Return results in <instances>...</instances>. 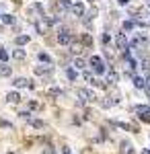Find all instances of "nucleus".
<instances>
[{
    "label": "nucleus",
    "instance_id": "nucleus-13",
    "mask_svg": "<svg viewBox=\"0 0 150 154\" xmlns=\"http://www.w3.org/2000/svg\"><path fill=\"white\" fill-rule=\"evenodd\" d=\"M11 56H12L14 60H25V58H27V54H25V49H14V51H12Z\"/></svg>",
    "mask_w": 150,
    "mask_h": 154
},
{
    "label": "nucleus",
    "instance_id": "nucleus-21",
    "mask_svg": "<svg viewBox=\"0 0 150 154\" xmlns=\"http://www.w3.org/2000/svg\"><path fill=\"white\" fill-rule=\"evenodd\" d=\"M136 27V23L134 21H123V31H132Z\"/></svg>",
    "mask_w": 150,
    "mask_h": 154
},
{
    "label": "nucleus",
    "instance_id": "nucleus-6",
    "mask_svg": "<svg viewBox=\"0 0 150 154\" xmlns=\"http://www.w3.org/2000/svg\"><path fill=\"white\" fill-rule=\"evenodd\" d=\"M70 11L74 12L76 17H84V4H82V2H74V4L70 6Z\"/></svg>",
    "mask_w": 150,
    "mask_h": 154
},
{
    "label": "nucleus",
    "instance_id": "nucleus-2",
    "mask_svg": "<svg viewBox=\"0 0 150 154\" xmlns=\"http://www.w3.org/2000/svg\"><path fill=\"white\" fill-rule=\"evenodd\" d=\"M130 45H132V48H146V45H148V35H146V33H136V35L132 37Z\"/></svg>",
    "mask_w": 150,
    "mask_h": 154
},
{
    "label": "nucleus",
    "instance_id": "nucleus-28",
    "mask_svg": "<svg viewBox=\"0 0 150 154\" xmlns=\"http://www.w3.org/2000/svg\"><path fill=\"white\" fill-rule=\"evenodd\" d=\"M82 41H84V43H86V45H91V43H92L91 35H84V37H82Z\"/></svg>",
    "mask_w": 150,
    "mask_h": 154
},
{
    "label": "nucleus",
    "instance_id": "nucleus-12",
    "mask_svg": "<svg viewBox=\"0 0 150 154\" xmlns=\"http://www.w3.org/2000/svg\"><path fill=\"white\" fill-rule=\"evenodd\" d=\"M6 101H8V103H19V101H21V95L12 91V93H8V95H6Z\"/></svg>",
    "mask_w": 150,
    "mask_h": 154
},
{
    "label": "nucleus",
    "instance_id": "nucleus-32",
    "mask_svg": "<svg viewBox=\"0 0 150 154\" xmlns=\"http://www.w3.org/2000/svg\"><path fill=\"white\" fill-rule=\"evenodd\" d=\"M148 8H150V0H148Z\"/></svg>",
    "mask_w": 150,
    "mask_h": 154
},
{
    "label": "nucleus",
    "instance_id": "nucleus-18",
    "mask_svg": "<svg viewBox=\"0 0 150 154\" xmlns=\"http://www.w3.org/2000/svg\"><path fill=\"white\" fill-rule=\"evenodd\" d=\"M66 76H68L70 80H76V78H78V74H76L74 68H66Z\"/></svg>",
    "mask_w": 150,
    "mask_h": 154
},
{
    "label": "nucleus",
    "instance_id": "nucleus-3",
    "mask_svg": "<svg viewBox=\"0 0 150 154\" xmlns=\"http://www.w3.org/2000/svg\"><path fill=\"white\" fill-rule=\"evenodd\" d=\"M136 113L142 121H148L150 123V105H138L136 107Z\"/></svg>",
    "mask_w": 150,
    "mask_h": 154
},
{
    "label": "nucleus",
    "instance_id": "nucleus-24",
    "mask_svg": "<svg viewBox=\"0 0 150 154\" xmlns=\"http://www.w3.org/2000/svg\"><path fill=\"white\" fill-rule=\"evenodd\" d=\"M8 60V51L6 49H0V62H6Z\"/></svg>",
    "mask_w": 150,
    "mask_h": 154
},
{
    "label": "nucleus",
    "instance_id": "nucleus-9",
    "mask_svg": "<svg viewBox=\"0 0 150 154\" xmlns=\"http://www.w3.org/2000/svg\"><path fill=\"white\" fill-rule=\"evenodd\" d=\"M14 86H17V88H23V86H29V88H33V84L29 82V80H27V78H14Z\"/></svg>",
    "mask_w": 150,
    "mask_h": 154
},
{
    "label": "nucleus",
    "instance_id": "nucleus-5",
    "mask_svg": "<svg viewBox=\"0 0 150 154\" xmlns=\"http://www.w3.org/2000/svg\"><path fill=\"white\" fill-rule=\"evenodd\" d=\"M58 41L62 43V45H70V43H72V35H70L68 29H62V31L58 33Z\"/></svg>",
    "mask_w": 150,
    "mask_h": 154
},
{
    "label": "nucleus",
    "instance_id": "nucleus-29",
    "mask_svg": "<svg viewBox=\"0 0 150 154\" xmlns=\"http://www.w3.org/2000/svg\"><path fill=\"white\" fill-rule=\"evenodd\" d=\"M43 154H56V150H54V148H52V146H47L45 150H43Z\"/></svg>",
    "mask_w": 150,
    "mask_h": 154
},
{
    "label": "nucleus",
    "instance_id": "nucleus-27",
    "mask_svg": "<svg viewBox=\"0 0 150 154\" xmlns=\"http://www.w3.org/2000/svg\"><path fill=\"white\" fill-rule=\"evenodd\" d=\"M144 91H146V97H150V76L146 78V88Z\"/></svg>",
    "mask_w": 150,
    "mask_h": 154
},
{
    "label": "nucleus",
    "instance_id": "nucleus-8",
    "mask_svg": "<svg viewBox=\"0 0 150 154\" xmlns=\"http://www.w3.org/2000/svg\"><path fill=\"white\" fill-rule=\"evenodd\" d=\"M132 82H134V86L136 88H146V78H142V76H132Z\"/></svg>",
    "mask_w": 150,
    "mask_h": 154
},
{
    "label": "nucleus",
    "instance_id": "nucleus-23",
    "mask_svg": "<svg viewBox=\"0 0 150 154\" xmlns=\"http://www.w3.org/2000/svg\"><path fill=\"white\" fill-rule=\"evenodd\" d=\"M47 95H52V97H60V95H62V88H49V91H47Z\"/></svg>",
    "mask_w": 150,
    "mask_h": 154
},
{
    "label": "nucleus",
    "instance_id": "nucleus-7",
    "mask_svg": "<svg viewBox=\"0 0 150 154\" xmlns=\"http://www.w3.org/2000/svg\"><path fill=\"white\" fill-rule=\"evenodd\" d=\"M78 97H84L86 101H95V99H97V95H95L92 91H89V88H80V91H78Z\"/></svg>",
    "mask_w": 150,
    "mask_h": 154
},
{
    "label": "nucleus",
    "instance_id": "nucleus-19",
    "mask_svg": "<svg viewBox=\"0 0 150 154\" xmlns=\"http://www.w3.org/2000/svg\"><path fill=\"white\" fill-rule=\"evenodd\" d=\"M31 125L37 128V130H41V128H45V123L41 121V119H31Z\"/></svg>",
    "mask_w": 150,
    "mask_h": 154
},
{
    "label": "nucleus",
    "instance_id": "nucleus-11",
    "mask_svg": "<svg viewBox=\"0 0 150 154\" xmlns=\"http://www.w3.org/2000/svg\"><path fill=\"white\" fill-rule=\"evenodd\" d=\"M29 41H31V35H19L17 39H14L17 45H25V43H29Z\"/></svg>",
    "mask_w": 150,
    "mask_h": 154
},
{
    "label": "nucleus",
    "instance_id": "nucleus-25",
    "mask_svg": "<svg viewBox=\"0 0 150 154\" xmlns=\"http://www.w3.org/2000/svg\"><path fill=\"white\" fill-rule=\"evenodd\" d=\"M82 78L89 80V82H92V74H91V72H82Z\"/></svg>",
    "mask_w": 150,
    "mask_h": 154
},
{
    "label": "nucleus",
    "instance_id": "nucleus-33",
    "mask_svg": "<svg viewBox=\"0 0 150 154\" xmlns=\"http://www.w3.org/2000/svg\"><path fill=\"white\" fill-rule=\"evenodd\" d=\"M0 19H2V14H0Z\"/></svg>",
    "mask_w": 150,
    "mask_h": 154
},
{
    "label": "nucleus",
    "instance_id": "nucleus-1",
    "mask_svg": "<svg viewBox=\"0 0 150 154\" xmlns=\"http://www.w3.org/2000/svg\"><path fill=\"white\" fill-rule=\"evenodd\" d=\"M89 64H91L92 70H95V74H105V72H107V64L103 62L101 56H91Z\"/></svg>",
    "mask_w": 150,
    "mask_h": 154
},
{
    "label": "nucleus",
    "instance_id": "nucleus-10",
    "mask_svg": "<svg viewBox=\"0 0 150 154\" xmlns=\"http://www.w3.org/2000/svg\"><path fill=\"white\" fill-rule=\"evenodd\" d=\"M11 66H8V64H6V62H2V64H0V76H11Z\"/></svg>",
    "mask_w": 150,
    "mask_h": 154
},
{
    "label": "nucleus",
    "instance_id": "nucleus-31",
    "mask_svg": "<svg viewBox=\"0 0 150 154\" xmlns=\"http://www.w3.org/2000/svg\"><path fill=\"white\" fill-rule=\"evenodd\" d=\"M142 154H150V148H146V150H144V152H142Z\"/></svg>",
    "mask_w": 150,
    "mask_h": 154
},
{
    "label": "nucleus",
    "instance_id": "nucleus-22",
    "mask_svg": "<svg viewBox=\"0 0 150 154\" xmlns=\"http://www.w3.org/2000/svg\"><path fill=\"white\" fill-rule=\"evenodd\" d=\"M58 6L60 8H70L72 4H70V0H58Z\"/></svg>",
    "mask_w": 150,
    "mask_h": 154
},
{
    "label": "nucleus",
    "instance_id": "nucleus-4",
    "mask_svg": "<svg viewBox=\"0 0 150 154\" xmlns=\"http://www.w3.org/2000/svg\"><path fill=\"white\" fill-rule=\"evenodd\" d=\"M115 43H117V48L121 49V51L130 49V41H127L126 33H117V35H115Z\"/></svg>",
    "mask_w": 150,
    "mask_h": 154
},
{
    "label": "nucleus",
    "instance_id": "nucleus-20",
    "mask_svg": "<svg viewBox=\"0 0 150 154\" xmlns=\"http://www.w3.org/2000/svg\"><path fill=\"white\" fill-rule=\"evenodd\" d=\"M2 21L6 25H14V17L12 14H2Z\"/></svg>",
    "mask_w": 150,
    "mask_h": 154
},
{
    "label": "nucleus",
    "instance_id": "nucleus-15",
    "mask_svg": "<svg viewBox=\"0 0 150 154\" xmlns=\"http://www.w3.org/2000/svg\"><path fill=\"white\" fill-rule=\"evenodd\" d=\"M47 72H52V66L47 64V66H37L35 68V74H47Z\"/></svg>",
    "mask_w": 150,
    "mask_h": 154
},
{
    "label": "nucleus",
    "instance_id": "nucleus-14",
    "mask_svg": "<svg viewBox=\"0 0 150 154\" xmlns=\"http://www.w3.org/2000/svg\"><path fill=\"white\" fill-rule=\"evenodd\" d=\"M39 62H43V64H52V56L49 54H45V51H39Z\"/></svg>",
    "mask_w": 150,
    "mask_h": 154
},
{
    "label": "nucleus",
    "instance_id": "nucleus-16",
    "mask_svg": "<svg viewBox=\"0 0 150 154\" xmlns=\"http://www.w3.org/2000/svg\"><path fill=\"white\" fill-rule=\"evenodd\" d=\"M84 66H86V62H84L82 58H76V60H74V68H76V70H84Z\"/></svg>",
    "mask_w": 150,
    "mask_h": 154
},
{
    "label": "nucleus",
    "instance_id": "nucleus-17",
    "mask_svg": "<svg viewBox=\"0 0 150 154\" xmlns=\"http://www.w3.org/2000/svg\"><path fill=\"white\" fill-rule=\"evenodd\" d=\"M107 78H109V82H117V80H119L117 72H113V70H107Z\"/></svg>",
    "mask_w": 150,
    "mask_h": 154
},
{
    "label": "nucleus",
    "instance_id": "nucleus-30",
    "mask_svg": "<svg viewBox=\"0 0 150 154\" xmlns=\"http://www.w3.org/2000/svg\"><path fill=\"white\" fill-rule=\"evenodd\" d=\"M117 2H119L121 6H127V4H130V0H117Z\"/></svg>",
    "mask_w": 150,
    "mask_h": 154
},
{
    "label": "nucleus",
    "instance_id": "nucleus-26",
    "mask_svg": "<svg viewBox=\"0 0 150 154\" xmlns=\"http://www.w3.org/2000/svg\"><path fill=\"white\" fill-rule=\"evenodd\" d=\"M101 41H103L105 45H107V43H109V41H111V35H109V33H105V35L101 37Z\"/></svg>",
    "mask_w": 150,
    "mask_h": 154
}]
</instances>
